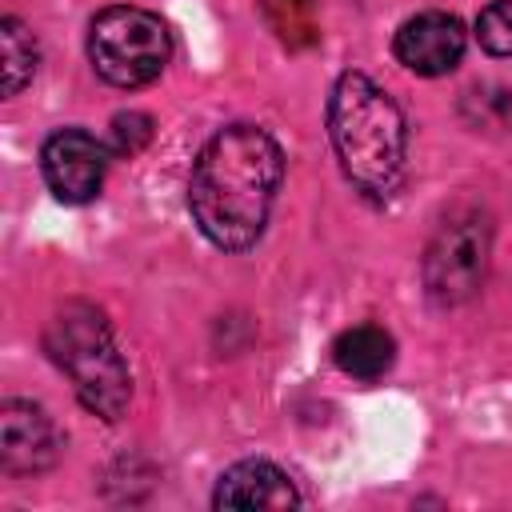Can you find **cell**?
Here are the masks:
<instances>
[{"instance_id": "cell-3", "label": "cell", "mask_w": 512, "mask_h": 512, "mask_svg": "<svg viewBox=\"0 0 512 512\" xmlns=\"http://www.w3.org/2000/svg\"><path fill=\"white\" fill-rule=\"evenodd\" d=\"M44 348L60 372H68L80 404L104 420H120L132 396L128 364L112 340L104 312L88 300H68L44 328Z\"/></svg>"}, {"instance_id": "cell-4", "label": "cell", "mask_w": 512, "mask_h": 512, "mask_svg": "<svg viewBox=\"0 0 512 512\" xmlns=\"http://www.w3.org/2000/svg\"><path fill=\"white\" fill-rule=\"evenodd\" d=\"M172 56V36L168 24L132 4H112L96 12L88 28V60L100 72V80L116 88H140L164 72Z\"/></svg>"}, {"instance_id": "cell-6", "label": "cell", "mask_w": 512, "mask_h": 512, "mask_svg": "<svg viewBox=\"0 0 512 512\" xmlns=\"http://www.w3.org/2000/svg\"><path fill=\"white\" fill-rule=\"evenodd\" d=\"M40 168H44V180H48V188H52L56 200H64V204H88L100 192V184H104L108 152L84 128H60V132H52L44 140Z\"/></svg>"}, {"instance_id": "cell-8", "label": "cell", "mask_w": 512, "mask_h": 512, "mask_svg": "<svg viewBox=\"0 0 512 512\" xmlns=\"http://www.w3.org/2000/svg\"><path fill=\"white\" fill-rule=\"evenodd\" d=\"M464 24L452 12H416L396 28L392 52L416 76H444L464 56Z\"/></svg>"}, {"instance_id": "cell-10", "label": "cell", "mask_w": 512, "mask_h": 512, "mask_svg": "<svg viewBox=\"0 0 512 512\" xmlns=\"http://www.w3.org/2000/svg\"><path fill=\"white\" fill-rule=\"evenodd\" d=\"M332 360L340 372L356 376V380H376L392 368L396 360V340L376 328V324H356V328H344L332 344Z\"/></svg>"}, {"instance_id": "cell-5", "label": "cell", "mask_w": 512, "mask_h": 512, "mask_svg": "<svg viewBox=\"0 0 512 512\" xmlns=\"http://www.w3.org/2000/svg\"><path fill=\"white\" fill-rule=\"evenodd\" d=\"M488 268V224L480 212H456L440 224L428 256H424V284L428 296L440 304L468 300Z\"/></svg>"}, {"instance_id": "cell-1", "label": "cell", "mask_w": 512, "mask_h": 512, "mask_svg": "<svg viewBox=\"0 0 512 512\" xmlns=\"http://www.w3.org/2000/svg\"><path fill=\"white\" fill-rule=\"evenodd\" d=\"M284 176L280 144L256 124L220 128L196 156L188 208L196 228L224 252H244L260 240Z\"/></svg>"}, {"instance_id": "cell-11", "label": "cell", "mask_w": 512, "mask_h": 512, "mask_svg": "<svg viewBox=\"0 0 512 512\" xmlns=\"http://www.w3.org/2000/svg\"><path fill=\"white\" fill-rule=\"evenodd\" d=\"M32 72H36V40L16 16H4L0 20V88H4V96H16L32 80Z\"/></svg>"}, {"instance_id": "cell-2", "label": "cell", "mask_w": 512, "mask_h": 512, "mask_svg": "<svg viewBox=\"0 0 512 512\" xmlns=\"http://www.w3.org/2000/svg\"><path fill=\"white\" fill-rule=\"evenodd\" d=\"M328 136L344 176L372 200H388L404 176L408 128L396 100L364 72H344L328 96Z\"/></svg>"}, {"instance_id": "cell-7", "label": "cell", "mask_w": 512, "mask_h": 512, "mask_svg": "<svg viewBox=\"0 0 512 512\" xmlns=\"http://www.w3.org/2000/svg\"><path fill=\"white\" fill-rule=\"evenodd\" d=\"M60 432L44 408L28 400H4L0 408V464L8 476H36L60 460Z\"/></svg>"}, {"instance_id": "cell-13", "label": "cell", "mask_w": 512, "mask_h": 512, "mask_svg": "<svg viewBox=\"0 0 512 512\" xmlns=\"http://www.w3.org/2000/svg\"><path fill=\"white\" fill-rule=\"evenodd\" d=\"M148 140H152V120H148L144 112H120V116L112 120V148H116V152L136 156Z\"/></svg>"}, {"instance_id": "cell-12", "label": "cell", "mask_w": 512, "mask_h": 512, "mask_svg": "<svg viewBox=\"0 0 512 512\" xmlns=\"http://www.w3.org/2000/svg\"><path fill=\"white\" fill-rule=\"evenodd\" d=\"M476 40L488 56H512V0H492L476 16Z\"/></svg>"}, {"instance_id": "cell-9", "label": "cell", "mask_w": 512, "mask_h": 512, "mask_svg": "<svg viewBox=\"0 0 512 512\" xmlns=\"http://www.w3.org/2000/svg\"><path fill=\"white\" fill-rule=\"evenodd\" d=\"M212 504L216 508H296L300 504V492L292 484V476L284 468H276L272 460H240L232 464L220 480H216V492H212Z\"/></svg>"}]
</instances>
